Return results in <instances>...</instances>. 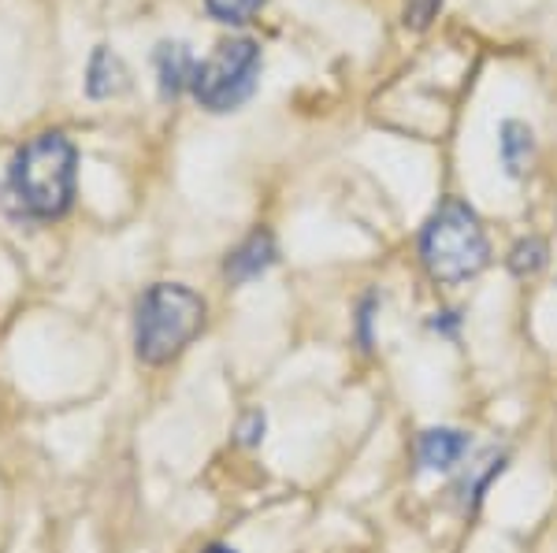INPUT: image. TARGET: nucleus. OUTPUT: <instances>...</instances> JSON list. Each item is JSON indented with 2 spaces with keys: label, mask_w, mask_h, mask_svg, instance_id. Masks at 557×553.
<instances>
[{
  "label": "nucleus",
  "mask_w": 557,
  "mask_h": 553,
  "mask_svg": "<svg viewBox=\"0 0 557 553\" xmlns=\"http://www.w3.org/2000/svg\"><path fill=\"white\" fill-rule=\"evenodd\" d=\"M127 67H123V60L115 56L112 49H94V56H89V71H86V89H89V97H115V93H123L127 89Z\"/></svg>",
  "instance_id": "nucleus-9"
},
{
  "label": "nucleus",
  "mask_w": 557,
  "mask_h": 553,
  "mask_svg": "<svg viewBox=\"0 0 557 553\" xmlns=\"http://www.w3.org/2000/svg\"><path fill=\"white\" fill-rule=\"evenodd\" d=\"M242 442L246 445H257L260 442V435H264V413H249L246 420H242Z\"/></svg>",
  "instance_id": "nucleus-13"
},
{
  "label": "nucleus",
  "mask_w": 557,
  "mask_h": 553,
  "mask_svg": "<svg viewBox=\"0 0 557 553\" xmlns=\"http://www.w3.org/2000/svg\"><path fill=\"white\" fill-rule=\"evenodd\" d=\"M509 267H513V275H539L546 267V242L543 238H528V242H517L513 256H509Z\"/></svg>",
  "instance_id": "nucleus-10"
},
{
  "label": "nucleus",
  "mask_w": 557,
  "mask_h": 553,
  "mask_svg": "<svg viewBox=\"0 0 557 553\" xmlns=\"http://www.w3.org/2000/svg\"><path fill=\"white\" fill-rule=\"evenodd\" d=\"M275 256H278L275 253V238L268 235V230H253V235H249L246 242H242L235 253L227 256L223 272H227L231 282H253L275 264Z\"/></svg>",
  "instance_id": "nucleus-6"
},
{
  "label": "nucleus",
  "mask_w": 557,
  "mask_h": 553,
  "mask_svg": "<svg viewBox=\"0 0 557 553\" xmlns=\"http://www.w3.org/2000/svg\"><path fill=\"white\" fill-rule=\"evenodd\" d=\"M205 553H235V550H231V546H209Z\"/></svg>",
  "instance_id": "nucleus-14"
},
{
  "label": "nucleus",
  "mask_w": 557,
  "mask_h": 553,
  "mask_svg": "<svg viewBox=\"0 0 557 553\" xmlns=\"http://www.w3.org/2000/svg\"><path fill=\"white\" fill-rule=\"evenodd\" d=\"M78 153L64 134H38L15 153L8 172V198L30 219H57L75 201Z\"/></svg>",
  "instance_id": "nucleus-1"
},
{
  "label": "nucleus",
  "mask_w": 557,
  "mask_h": 553,
  "mask_svg": "<svg viewBox=\"0 0 557 553\" xmlns=\"http://www.w3.org/2000/svg\"><path fill=\"white\" fill-rule=\"evenodd\" d=\"M197 60L190 56V49L178 41H164L157 49V75H160V93L164 97H178L186 86L194 83Z\"/></svg>",
  "instance_id": "nucleus-8"
},
{
  "label": "nucleus",
  "mask_w": 557,
  "mask_h": 553,
  "mask_svg": "<svg viewBox=\"0 0 557 553\" xmlns=\"http://www.w3.org/2000/svg\"><path fill=\"white\" fill-rule=\"evenodd\" d=\"M205 8H209L212 20L242 26V23L253 20L260 8H264V0H205Z\"/></svg>",
  "instance_id": "nucleus-11"
},
{
  "label": "nucleus",
  "mask_w": 557,
  "mask_h": 553,
  "mask_svg": "<svg viewBox=\"0 0 557 553\" xmlns=\"http://www.w3.org/2000/svg\"><path fill=\"white\" fill-rule=\"evenodd\" d=\"M205 301L183 282H157L134 312V350L141 364H168L201 335Z\"/></svg>",
  "instance_id": "nucleus-2"
},
{
  "label": "nucleus",
  "mask_w": 557,
  "mask_h": 553,
  "mask_svg": "<svg viewBox=\"0 0 557 553\" xmlns=\"http://www.w3.org/2000/svg\"><path fill=\"white\" fill-rule=\"evenodd\" d=\"M420 256L431 279L465 282L480 275L491 261V242L480 216L465 201H443L420 230Z\"/></svg>",
  "instance_id": "nucleus-3"
},
{
  "label": "nucleus",
  "mask_w": 557,
  "mask_h": 553,
  "mask_svg": "<svg viewBox=\"0 0 557 553\" xmlns=\"http://www.w3.org/2000/svg\"><path fill=\"white\" fill-rule=\"evenodd\" d=\"M472 442L465 431H454V427H431V431L420 435L417 445V461L424 472H450L469 457Z\"/></svg>",
  "instance_id": "nucleus-5"
},
{
  "label": "nucleus",
  "mask_w": 557,
  "mask_h": 553,
  "mask_svg": "<svg viewBox=\"0 0 557 553\" xmlns=\"http://www.w3.org/2000/svg\"><path fill=\"white\" fill-rule=\"evenodd\" d=\"M443 8V0H409V8H406V23H412L420 30V26H428L431 23V15Z\"/></svg>",
  "instance_id": "nucleus-12"
},
{
  "label": "nucleus",
  "mask_w": 557,
  "mask_h": 553,
  "mask_svg": "<svg viewBox=\"0 0 557 553\" xmlns=\"http://www.w3.org/2000/svg\"><path fill=\"white\" fill-rule=\"evenodd\" d=\"M498 153H502V167H506L509 178H524V172L535 160V134L528 123L520 120H506L498 130Z\"/></svg>",
  "instance_id": "nucleus-7"
},
{
  "label": "nucleus",
  "mask_w": 557,
  "mask_h": 553,
  "mask_svg": "<svg viewBox=\"0 0 557 553\" xmlns=\"http://www.w3.org/2000/svg\"><path fill=\"white\" fill-rule=\"evenodd\" d=\"M260 78V49L253 38L220 41L209 60H201L194 71V97L209 112H235L246 104Z\"/></svg>",
  "instance_id": "nucleus-4"
}]
</instances>
